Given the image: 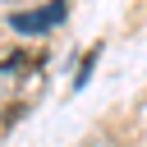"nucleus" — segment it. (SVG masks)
<instances>
[{
	"mask_svg": "<svg viewBox=\"0 0 147 147\" xmlns=\"http://www.w3.org/2000/svg\"><path fill=\"white\" fill-rule=\"evenodd\" d=\"M64 18V0H51V5H41V9H28V14H14L9 23L18 28V32H46V28H55Z\"/></svg>",
	"mask_w": 147,
	"mask_h": 147,
	"instance_id": "nucleus-1",
	"label": "nucleus"
}]
</instances>
